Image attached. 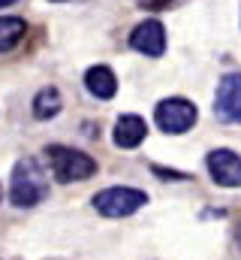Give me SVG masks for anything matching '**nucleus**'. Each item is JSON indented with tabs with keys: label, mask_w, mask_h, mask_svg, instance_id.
I'll return each mask as SVG.
<instances>
[{
	"label": "nucleus",
	"mask_w": 241,
	"mask_h": 260,
	"mask_svg": "<svg viewBox=\"0 0 241 260\" xmlns=\"http://www.w3.org/2000/svg\"><path fill=\"white\" fill-rule=\"evenodd\" d=\"M60 106H63V100H60V91L58 88H43V91H36V97H33V118H39V121H49V118H55L60 112Z\"/></svg>",
	"instance_id": "obj_10"
},
{
	"label": "nucleus",
	"mask_w": 241,
	"mask_h": 260,
	"mask_svg": "<svg viewBox=\"0 0 241 260\" xmlns=\"http://www.w3.org/2000/svg\"><path fill=\"white\" fill-rule=\"evenodd\" d=\"M12 3H15V0H0V9H3V6H12Z\"/></svg>",
	"instance_id": "obj_14"
},
{
	"label": "nucleus",
	"mask_w": 241,
	"mask_h": 260,
	"mask_svg": "<svg viewBox=\"0 0 241 260\" xmlns=\"http://www.w3.org/2000/svg\"><path fill=\"white\" fill-rule=\"evenodd\" d=\"M130 46L136 52L148 55V58H160L166 52V27H163V21L148 18V21L136 24L133 34H130Z\"/></svg>",
	"instance_id": "obj_7"
},
{
	"label": "nucleus",
	"mask_w": 241,
	"mask_h": 260,
	"mask_svg": "<svg viewBox=\"0 0 241 260\" xmlns=\"http://www.w3.org/2000/svg\"><path fill=\"white\" fill-rule=\"evenodd\" d=\"M211 179L220 188H241V154L232 148H214L205 157Z\"/></svg>",
	"instance_id": "obj_6"
},
{
	"label": "nucleus",
	"mask_w": 241,
	"mask_h": 260,
	"mask_svg": "<svg viewBox=\"0 0 241 260\" xmlns=\"http://www.w3.org/2000/svg\"><path fill=\"white\" fill-rule=\"evenodd\" d=\"M49 197V179L36 157H21L9 176V203L18 209H33Z\"/></svg>",
	"instance_id": "obj_1"
},
{
	"label": "nucleus",
	"mask_w": 241,
	"mask_h": 260,
	"mask_svg": "<svg viewBox=\"0 0 241 260\" xmlns=\"http://www.w3.org/2000/svg\"><path fill=\"white\" fill-rule=\"evenodd\" d=\"M235 242H238V248H241V224H238V230H235Z\"/></svg>",
	"instance_id": "obj_13"
},
{
	"label": "nucleus",
	"mask_w": 241,
	"mask_h": 260,
	"mask_svg": "<svg viewBox=\"0 0 241 260\" xmlns=\"http://www.w3.org/2000/svg\"><path fill=\"white\" fill-rule=\"evenodd\" d=\"M214 115L226 124H241V73H226L217 82Z\"/></svg>",
	"instance_id": "obj_5"
},
{
	"label": "nucleus",
	"mask_w": 241,
	"mask_h": 260,
	"mask_svg": "<svg viewBox=\"0 0 241 260\" xmlns=\"http://www.w3.org/2000/svg\"><path fill=\"white\" fill-rule=\"evenodd\" d=\"M145 203H148V194L139 188H106L94 197V209L103 218H127L139 212Z\"/></svg>",
	"instance_id": "obj_3"
},
{
	"label": "nucleus",
	"mask_w": 241,
	"mask_h": 260,
	"mask_svg": "<svg viewBox=\"0 0 241 260\" xmlns=\"http://www.w3.org/2000/svg\"><path fill=\"white\" fill-rule=\"evenodd\" d=\"M0 200H3V185H0Z\"/></svg>",
	"instance_id": "obj_15"
},
{
	"label": "nucleus",
	"mask_w": 241,
	"mask_h": 260,
	"mask_svg": "<svg viewBox=\"0 0 241 260\" xmlns=\"http://www.w3.org/2000/svg\"><path fill=\"white\" fill-rule=\"evenodd\" d=\"M157 176H166V179H187L184 173H175V170H163V167H154Z\"/></svg>",
	"instance_id": "obj_12"
},
{
	"label": "nucleus",
	"mask_w": 241,
	"mask_h": 260,
	"mask_svg": "<svg viewBox=\"0 0 241 260\" xmlns=\"http://www.w3.org/2000/svg\"><path fill=\"white\" fill-rule=\"evenodd\" d=\"M46 157L52 164V173L60 185H72V182H85L97 173V160L85 151H75L69 145H49Z\"/></svg>",
	"instance_id": "obj_2"
},
{
	"label": "nucleus",
	"mask_w": 241,
	"mask_h": 260,
	"mask_svg": "<svg viewBox=\"0 0 241 260\" xmlns=\"http://www.w3.org/2000/svg\"><path fill=\"white\" fill-rule=\"evenodd\" d=\"M27 34V24L24 18H15V15H3L0 18V52H9L15 49Z\"/></svg>",
	"instance_id": "obj_11"
},
{
	"label": "nucleus",
	"mask_w": 241,
	"mask_h": 260,
	"mask_svg": "<svg viewBox=\"0 0 241 260\" xmlns=\"http://www.w3.org/2000/svg\"><path fill=\"white\" fill-rule=\"evenodd\" d=\"M145 136H148V124L139 115H120L112 130V139L118 148H139L145 142Z\"/></svg>",
	"instance_id": "obj_8"
},
{
	"label": "nucleus",
	"mask_w": 241,
	"mask_h": 260,
	"mask_svg": "<svg viewBox=\"0 0 241 260\" xmlns=\"http://www.w3.org/2000/svg\"><path fill=\"white\" fill-rule=\"evenodd\" d=\"M196 118H199V112H196V106L187 97H166L154 109L157 127L163 130V133H175V136L178 133H187V130L196 124Z\"/></svg>",
	"instance_id": "obj_4"
},
{
	"label": "nucleus",
	"mask_w": 241,
	"mask_h": 260,
	"mask_svg": "<svg viewBox=\"0 0 241 260\" xmlns=\"http://www.w3.org/2000/svg\"><path fill=\"white\" fill-rule=\"evenodd\" d=\"M85 88H88V94L97 97V100H112V97L118 94V79H115V73H112L109 67L97 64L85 73Z\"/></svg>",
	"instance_id": "obj_9"
}]
</instances>
